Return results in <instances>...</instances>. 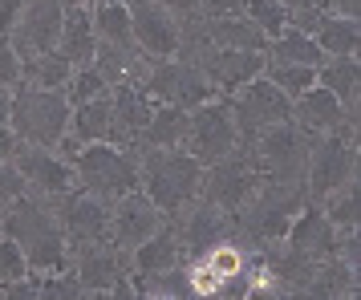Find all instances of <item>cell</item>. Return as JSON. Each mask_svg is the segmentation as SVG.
<instances>
[{"mask_svg":"<svg viewBox=\"0 0 361 300\" xmlns=\"http://www.w3.org/2000/svg\"><path fill=\"white\" fill-rule=\"evenodd\" d=\"M203 163L187 150H138V191L163 215H179L199 199Z\"/></svg>","mask_w":361,"mask_h":300,"instance_id":"cell-2","label":"cell"},{"mask_svg":"<svg viewBox=\"0 0 361 300\" xmlns=\"http://www.w3.org/2000/svg\"><path fill=\"white\" fill-rule=\"evenodd\" d=\"M179 264H187V251H183V235L175 227V219L166 215L163 227L130 251V272H163V268Z\"/></svg>","mask_w":361,"mask_h":300,"instance_id":"cell-21","label":"cell"},{"mask_svg":"<svg viewBox=\"0 0 361 300\" xmlns=\"http://www.w3.org/2000/svg\"><path fill=\"white\" fill-rule=\"evenodd\" d=\"M264 61L268 65H321L325 61V53L321 45L312 41L309 33H300V29H280L276 37H268V45H264Z\"/></svg>","mask_w":361,"mask_h":300,"instance_id":"cell-23","label":"cell"},{"mask_svg":"<svg viewBox=\"0 0 361 300\" xmlns=\"http://www.w3.org/2000/svg\"><path fill=\"white\" fill-rule=\"evenodd\" d=\"M61 17H66V4L61 0H25L20 4V17L13 25V49L25 57H37V53L57 49V37H61Z\"/></svg>","mask_w":361,"mask_h":300,"instance_id":"cell-13","label":"cell"},{"mask_svg":"<svg viewBox=\"0 0 361 300\" xmlns=\"http://www.w3.org/2000/svg\"><path fill=\"white\" fill-rule=\"evenodd\" d=\"M0 235L17 239L33 272H61V268H69V244H66L61 223H57L49 195H33L29 191L17 203H8L0 211Z\"/></svg>","mask_w":361,"mask_h":300,"instance_id":"cell-1","label":"cell"},{"mask_svg":"<svg viewBox=\"0 0 361 300\" xmlns=\"http://www.w3.org/2000/svg\"><path fill=\"white\" fill-rule=\"evenodd\" d=\"M361 163V134L357 130H333V134H312L309 167H305V195L309 203H321L337 187L357 179Z\"/></svg>","mask_w":361,"mask_h":300,"instance_id":"cell-6","label":"cell"},{"mask_svg":"<svg viewBox=\"0 0 361 300\" xmlns=\"http://www.w3.org/2000/svg\"><path fill=\"white\" fill-rule=\"evenodd\" d=\"M20 150V138L13 134V126L8 122H0V163H13Z\"/></svg>","mask_w":361,"mask_h":300,"instance_id":"cell-39","label":"cell"},{"mask_svg":"<svg viewBox=\"0 0 361 300\" xmlns=\"http://www.w3.org/2000/svg\"><path fill=\"white\" fill-rule=\"evenodd\" d=\"M264 183V175L256 170V163L247 158L244 146H235L228 158H219L212 167H203V187H199V199L219 207V211H240L252 195H256V187Z\"/></svg>","mask_w":361,"mask_h":300,"instance_id":"cell-8","label":"cell"},{"mask_svg":"<svg viewBox=\"0 0 361 300\" xmlns=\"http://www.w3.org/2000/svg\"><path fill=\"white\" fill-rule=\"evenodd\" d=\"M317 207L325 211V219L337 227V232H353V227L361 223V187H357V179L345 183V187H337V191L325 195Z\"/></svg>","mask_w":361,"mask_h":300,"instance_id":"cell-29","label":"cell"},{"mask_svg":"<svg viewBox=\"0 0 361 300\" xmlns=\"http://www.w3.org/2000/svg\"><path fill=\"white\" fill-rule=\"evenodd\" d=\"M69 77H73V65L57 49L37 53V57H25L20 61V82L37 85V89H66Z\"/></svg>","mask_w":361,"mask_h":300,"instance_id":"cell-28","label":"cell"},{"mask_svg":"<svg viewBox=\"0 0 361 300\" xmlns=\"http://www.w3.org/2000/svg\"><path fill=\"white\" fill-rule=\"evenodd\" d=\"M20 4H25V0H0V37L13 33V25H17V17H20Z\"/></svg>","mask_w":361,"mask_h":300,"instance_id":"cell-40","label":"cell"},{"mask_svg":"<svg viewBox=\"0 0 361 300\" xmlns=\"http://www.w3.org/2000/svg\"><path fill=\"white\" fill-rule=\"evenodd\" d=\"M20 195H29L25 175L17 170V163H0V211H4L8 203H17Z\"/></svg>","mask_w":361,"mask_h":300,"instance_id":"cell-35","label":"cell"},{"mask_svg":"<svg viewBox=\"0 0 361 300\" xmlns=\"http://www.w3.org/2000/svg\"><path fill=\"white\" fill-rule=\"evenodd\" d=\"M284 244H293V248H300L305 256H312V260H325V256H333V244H337V227L325 219V211L317 207V203H305L300 211L293 215V223H288V232H284Z\"/></svg>","mask_w":361,"mask_h":300,"instance_id":"cell-20","label":"cell"},{"mask_svg":"<svg viewBox=\"0 0 361 300\" xmlns=\"http://www.w3.org/2000/svg\"><path fill=\"white\" fill-rule=\"evenodd\" d=\"M69 272L82 284L85 296H106L118 280L130 276V256L118 251L110 239L85 244V248H69Z\"/></svg>","mask_w":361,"mask_h":300,"instance_id":"cell-11","label":"cell"},{"mask_svg":"<svg viewBox=\"0 0 361 300\" xmlns=\"http://www.w3.org/2000/svg\"><path fill=\"white\" fill-rule=\"evenodd\" d=\"M69 106L66 89H37V85L20 82L13 89V110H8V126L25 146H45L57 150V142L69 130Z\"/></svg>","mask_w":361,"mask_h":300,"instance_id":"cell-4","label":"cell"},{"mask_svg":"<svg viewBox=\"0 0 361 300\" xmlns=\"http://www.w3.org/2000/svg\"><path fill=\"white\" fill-rule=\"evenodd\" d=\"M94 49H98V33H94V17H90V8L69 4L66 17H61L57 53H61L69 65L78 69V65H90V61H94Z\"/></svg>","mask_w":361,"mask_h":300,"instance_id":"cell-22","label":"cell"},{"mask_svg":"<svg viewBox=\"0 0 361 300\" xmlns=\"http://www.w3.org/2000/svg\"><path fill=\"white\" fill-rule=\"evenodd\" d=\"M163 219L166 215L142 191H130V195H122V199L110 203V244L130 256L142 239H150V235L163 227Z\"/></svg>","mask_w":361,"mask_h":300,"instance_id":"cell-15","label":"cell"},{"mask_svg":"<svg viewBox=\"0 0 361 300\" xmlns=\"http://www.w3.org/2000/svg\"><path fill=\"white\" fill-rule=\"evenodd\" d=\"M187 138V110L179 106H154L147 130L138 134L134 150H179Z\"/></svg>","mask_w":361,"mask_h":300,"instance_id":"cell-25","label":"cell"},{"mask_svg":"<svg viewBox=\"0 0 361 300\" xmlns=\"http://www.w3.org/2000/svg\"><path fill=\"white\" fill-rule=\"evenodd\" d=\"M175 219V227L183 235V251H187V260H199L203 251H212L215 244H224V239H235V219L228 211H219L212 203L195 199L191 207H183Z\"/></svg>","mask_w":361,"mask_h":300,"instance_id":"cell-14","label":"cell"},{"mask_svg":"<svg viewBox=\"0 0 361 300\" xmlns=\"http://www.w3.org/2000/svg\"><path fill=\"white\" fill-rule=\"evenodd\" d=\"M61 4H66V8H69V4H78V8H90L94 0H61Z\"/></svg>","mask_w":361,"mask_h":300,"instance_id":"cell-43","label":"cell"},{"mask_svg":"<svg viewBox=\"0 0 361 300\" xmlns=\"http://www.w3.org/2000/svg\"><path fill=\"white\" fill-rule=\"evenodd\" d=\"M98 94H110V82L102 77L98 69H94V65H78V69H73V77L66 82L69 106H82V101L98 98Z\"/></svg>","mask_w":361,"mask_h":300,"instance_id":"cell-32","label":"cell"},{"mask_svg":"<svg viewBox=\"0 0 361 300\" xmlns=\"http://www.w3.org/2000/svg\"><path fill=\"white\" fill-rule=\"evenodd\" d=\"M321 13H329V17H345V20H357L361 17V0H321Z\"/></svg>","mask_w":361,"mask_h":300,"instance_id":"cell-38","label":"cell"},{"mask_svg":"<svg viewBox=\"0 0 361 300\" xmlns=\"http://www.w3.org/2000/svg\"><path fill=\"white\" fill-rule=\"evenodd\" d=\"M130 29H134V45L142 57H175L179 53V37H183V20L175 13H166L159 0H130Z\"/></svg>","mask_w":361,"mask_h":300,"instance_id":"cell-12","label":"cell"},{"mask_svg":"<svg viewBox=\"0 0 361 300\" xmlns=\"http://www.w3.org/2000/svg\"><path fill=\"white\" fill-rule=\"evenodd\" d=\"M29 272H33V268H29V260H25L20 244L8 239V235H0V288L20 280V276H29Z\"/></svg>","mask_w":361,"mask_h":300,"instance_id":"cell-33","label":"cell"},{"mask_svg":"<svg viewBox=\"0 0 361 300\" xmlns=\"http://www.w3.org/2000/svg\"><path fill=\"white\" fill-rule=\"evenodd\" d=\"M264 77L293 101V98H300L309 85H317V69L312 65H268V61H264Z\"/></svg>","mask_w":361,"mask_h":300,"instance_id":"cell-30","label":"cell"},{"mask_svg":"<svg viewBox=\"0 0 361 300\" xmlns=\"http://www.w3.org/2000/svg\"><path fill=\"white\" fill-rule=\"evenodd\" d=\"M293 122L309 134L361 130V110H345L337 94H329L325 85H309L300 98H293Z\"/></svg>","mask_w":361,"mask_h":300,"instance_id":"cell-16","label":"cell"},{"mask_svg":"<svg viewBox=\"0 0 361 300\" xmlns=\"http://www.w3.org/2000/svg\"><path fill=\"white\" fill-rule=\"evenodd\" d=\"M240 146L247 150V158L256 163V170L264 179H272V183H305L312 134L300 130L296 122H276V126L260 130L256 138H247Z\"/></svg>","mask_w":361,"mask_h":300,"instance_id":"cell-5","label":"cell"},{"mask_svg":"<svg viewBox=\"0 0 361 300\" xmlns=\"http://www.w3.org/2000/svg\"><path fill=\"white\" fill-rule=\"evenodd\" d=\"M166 13H175L179 20H187V17H195L199 13V0H159Z\"/></svg>","mask_w":361,"mask_h":300,"instance_id":"cell-41","label":"cell"},{"mask_svg":"<svg viewBox=\"0 0 361 300\" xmlns=\"http://www.w3.org/2000/svg\"><path fill=\"white\" fill-rule=\"evenodd\" d=\"M240 146V130H235V114H231V98L215 94L212 101H203L195 110H187V138L183 150L195 154L203 167H212L219 158H228Z\"/></svg>","mask_w":361,"mask_h":300,"instance_id":"cell-7","label":"cell"},{"mask_svg":"<svg viewBox=\"0 0 361 300\" xmlns=\"http://www.w3.org/2000/svg\"><path fill=\"white\" fill-rule=\"evenodd\" d=\"M244 17L252 20L264 37H276L280 29H288V8H284L280 0H247Z\"/></svg>","mask_w":361,"mask_h":300,"instance_id":"cell-31","label":"cell"},{"mask_svg":"<svg viewBox=\"0 0 361 300\" xmlns=\"http://www.w3.org/2000/svg\"><path fill=\"white\" fill-rule=\"evenodd\" d=\"M90 17H94V33H98L102 45L122 49V53H138V45H134V29H130V8H126V4L94 0V4H90Z\"/></svg>","mask_w":361,"mask_h":300,"instance_id":"cell-26","label":"cell"},{"mask_svg":"<svg viewBox=\"0 0 361 300\" xmlns=\"http://www.w3.org/2000/svg\"><path fill=\"white\" fill-rule=\"evenodd\" d=\"M53 211H57V223L66 232L69 248H85V244L110 239V203L94 199V195L78 191V187L53 195Z\"/></svg>","mask_w":361,"mask_h":300,"instance_id":"cell-10","label":"cell"},{"mask_svg":"<svg viewBox=\"0 0 361 300\" xmlns=\"http://www.w3.org/2000/svg\"><path fill=\"white\" fill-rule=\"evenodd\" d=\"M309 37L321 45V53H325V57H357V53H361V25H357V20H345V17H329V13H321Z\"/></svg>","mask_w":361,"mask_h":300,"instance_id":"cell-27","label":"cell"},{"mask_svg":"<svg viewBox=\"0 0 361 300\" xmlns=\"http://www.w3.org/2000/svg\"><path fill=\"white\" fill-rule=\"evenodd\" d=\"M0 85L4 89H17L20 85V53L13 49L8 37H0Z\"/></svg>","mask_w":361,"mask_h":300,"instance_id":"cell-36","label":"cell"},{"mask_svg":"<svg viewBox=\"0 0 361 300\" xmlns=\"http://www.w3.org/2000/svg\"><path fill=\"white\" fill-rule=\"evenodd\" d=\"M13 163H17V170L25 175V183H29L33 195H49L53 199V195H61V191L73 187V167H69L57 150L25 146V142H20V150H17Z\"/></svg>","mask_w":361,"mask_h":300,"instance_id":"cell-17","label":"cell"},{"mask_svg":"<svg viewBox=\"0 0 361 300\" xmlns=\"http://www.w3.org/2000/svg\"><path fill=\"white\" fill-rule=\"evenodd\" d=\"M110 101H114V142L118 146H134L138 134L147 130L150 114H154V101L134 82L110 85Z\"/></svg>","mask_w":361,"mask_h":300,"instance_id":"cell-18","label":"cell"},{"mask_svg":"<svg viewBox=\"0 0 361 300\" xmlns=\"http://www.w3.org/2000/svg\"><path fill=\"white\" fill-rule=\"evenodd\" d=\"M8 110H13V89L0 85V122H8Z\"/></svg>","mask_w":361,"mask_h":300,"instance_id":"cell-42","label":"cell"},{"mask_svg":"<svg viewBox=\"0 0 361 300\" xmlns=\"http://www.w3.org/2000/svg\"><path fill=\"white\" fill-rule=\"evenodd\" d=\"M69 167H73V187L102 203H114L138 191V150L134 146L90 142L69 158Z\"/></svg>","mask_w":361,"mask_h":300,"instance_id":"cell-3","label":"cell"},{"mask_svg":"<svg viewBox=\"0 0 361 300\" xmlns=\"http://www.w3.org/2000/svg\"><path fill=\"white\" fill-rule=\"evenodd\" d=\"M317 85L337 94L345 110H361V61L357 57H325L317 65Z\"/></svg>","mask_w":361,"mask_h":300,"instance_id":"cell-24","label":"cell"},{"mask_svg":"<svg viewBox=\"0 0 361 300\" xmlns=\"http://www.w3.org/2000/svg\"><path fill=\"white\" fill-rule=\"evenodd\" d=\"M247 0H199V17H244Z\"/></svg>","mask_w":361,"mask_h":300,"instance_id":"cell-37","label":"cell"},{"mask_svg":"<svg viewBox=\"0 0 361 300\" xmlns=\"http://www.w3.org/2000/svg\"><path fill=\"white\" fill-rule=\"evenodd\" d=\"M252 264H244L240 272H228V276H219L215 280V288H212V296H224V300H244V296H252Z\"/></svg>","mask_w":361,"mask_h":300,"instance_id":"cell-34","label":"cell"},{"mask_svg":"<svg viewBox=\"0 0 361 300\" xmlns=\"http://www.w3.org/2000/svg\"><path fill=\"white\" fill-rule=\"evenodd\" d=\"M231 114H235L240 142H247V138H256L260 130L276 126V122H293V101L260 73V77H252L247 85H240L231 94Z\"/></svg>","mask_w":361,"mask_h":300,"instance_id":"cell-9","label":"cell"},{"mask_svg":"<svg viewBox=\"0 0 361 300\" xmlns=\"http://www.w3.org/2000/svg\"><path fill=\"white\" fill-rule=\"evenodd\" d=\"M199 29V37L215 49H244V53H264L268 37L252 25L247 17H187Z\"/></svg>","mask_w":361,"mask_h":300,"instance_id":"cell-19","label":"cell"}]
</instances>
